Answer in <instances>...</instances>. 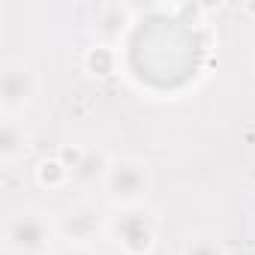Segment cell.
<instances>
[{
  "instance_id": "obj_1",
  "label": "cell",
  "mask_w": 255,
  "mask_h": 255,
  "mask_svg": "<svg viewBox=\"0 0 255 255\" xmlns=\"http://www.w3.org/2000/svg\"><path fill=\"white\" fill-rule=\"evenodd\" d=\"M150 189H153V168L144 159H135V156L111 159V168L102 180V192L114 207L120 210L141 207Z\"/></svg>"
},
{
  "instance_id": "obj_2",
  "label": "cell",
  "mask_w": 255,
  "mask_h": 255,
  "mask_svg": "<svg viewBox=\"0 0 255 255\" xmlns=\"http://www.w3.org/2000/svg\"><path fill=\"white\" fill-rule=\"evenodd\" d=\"M54 234H57V225L48 219V213L27 207L6 219L3 249H6V255H45L51 249Z\"/></svg>"
},
{
  "instance_id": "obj_3",
  "label": "cell",
  "mask_w": 255,
  "mask_h": 255,
  "mask_svg": "<svg viewBox=\"0 0 255 255\" xmlns=\"http://www.w3.org/2000/svg\"><path fill=\"white\" fill-rule=\"evenodd\" d=\"M108 234L123 255H150L156 249V219L141 207L120 210L108 222Z\"/></svg>"
},
{
  "instance_id": "obj_4",
  "label": "cell",
  "mask_w": 255,
  "mask_h": 255,
  "mask_svg": "<svg viewBox=\"0 0 255 255\" xmlns=\"http://www.w3.org/2000/svg\"><path fill=\"white\" fill-rule=\"evenodd\" d=\"M36 93H39L36 69L21 57L6 60L0 69V111H3V117H18L24 108H30Z\"/></svg>"
},
{
  "instance_id": "obj_5",
  "label": "cell",
  "mask_w": 255,
  "mask_h": 255,
  "mask_svg": "<svg viewBox=\"0 0 255 255\" xmlns=\"http://www.w3.org/2000/svg\"><path fill=\"white\" fill-rule=\"evenodd\" d=\"M108 231V225L102 222V213L87 204V201H78V204H69L60 219H57V234L69 243V246H93V240Z\"/></svg>"
},
{
  "instance_id": "obj_6",
  "label": "cell",
  "mask_w": 255,
  "mask_h": 255,
  "mask_svg": "<svg viewBox=\"0 0 255 255\" xmlns=\"http://www.w3.org/2000/svg\"><path fill=\"white\" fill-rule=\"evenodd\" d=\"M132 24V9L126 3H108V6H99L96 15H93V33H96V42H105V45H114L117 39L126 36Z\"/></svg>"
},
{
  "instance_id": "obj_7",
  "label": "cell",
  "mask_w": 255,
  "mask_h": 255,
  "mask_svg": "<svg viewBox=\"0 0 255 255\" xmlns=\"http://www.w3.org/2000/svg\"><path fill=\"white\" fill-rule=\"evenodd\" d=\"M27 153V132L15 117H3L0 123V162L15 165Z\"/></svg>"
},
{
  "instance_id": "obj_8",
  "label": "cell",
  "mask_w": 255,
  "mask_h": 255,
  "mask_svg": "<svg viewBox=\"0 0 255 255\" xmlns=\"http://www.w3.org/2000/svg\"><path fill=\"white\" fill-rule=\"evenodd\" d=\"M81 63H84V69H87L90 75H96V78H111L114 69H117V51H114V45L93 42V45L84 51Z\"/></svg>"
},
{
  "instance_id": "obj_9",
  "label": "cell",
  "mask_w": 255,
  "mask_h": 255,
  "mask_svg": "<svg viewBox=\"0 0 255 255\" xmlns=\"http://www.w3.org/2000/svg\"><path fill=\"white\" fill-rule=\"evenodd\" d=\"M108 168H111V159H108L102 150H90V147H87L81 165L72 171V180L81 183V186H87V183H102L105 174H108Z\"/></svg>"
},
{
  "instance_id": "obj_10",
  "label": "cell",
  "mask_w": 255,
  "mask_h": 255,
  "mask_svg": "<svg viewBox=\"0 0 255 255\" xmlns=\"http://www.w3.org/2000/svg\"><path fill=\"white\" fill-rule=\"evenodd\" d=\"M36 183L48 192H57L72 183V171L57 156H48V159H39V165H36Z\"/></svg>"
},
{
  "instance_id": "obj_11",
  "label": "cell",
  "mask_w": 255,
  "mask_h": 255,
  "mask_svg": "<svg viewBox=\"0 0 255 255\" xmlns=\"http://www.w3.org/2000/svg\"><path fill=\"white\" fill-rule=\"evenodd\" d=\"M180 255H228L225 243L213 234H204V231H195L183 240L180 246Z\"/></svg>"
},
{
  "instance_id": "obj_12",
  "label": "cell",
  "mask_w": 255,
  "mask_h": 255,
  "mask_svg": "<svg viewBox=\"0 0 255 255\" xmlns=\"http://www.w3.org/2000/svg\"><path fill=\"white\" fill-rule=\"evenodd\" d=\"M84 153H87V147H84V144H63V147L57 150V159H60L69 171H75V168L81 165Z\"/></svg>"
},
{
  "instance_id": "obj_13",
  "label": "cell",
  "mask_w": 255,
  "mask_h": 255,
  "mask_svg": "<svg viewBox=\"0 0 255 255\" xmlns=\"http://www.w3.org/2000/svg\"><path fill=\"white\" fill-rule=\"evenodd\" d=\"M63 255H99L93 246H66V252Z\"/></svg>"
},
{
  "instance_id": "obj_14",
  "label": "cell",
  "mask_w": 255,
  "mask_h": 255,
  "mask_svg": "<svg viewBox=\"0 0 255 255\" xmlns=\"http://www.w3.org/2000/svg\"><path fill=\"white\" fill-rule=\"evenodd\" d=\"M252 72H255V54H252Z\"/></svg>"
}]
</instances>
